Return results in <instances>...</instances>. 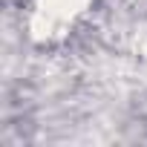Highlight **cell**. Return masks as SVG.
<instances>
[{
  "mask_svg": "<svg viewBox=\"0 0 147 147\" xmlns=\"http://www.w3.org/2000/svg\"><path fill=\"white\" fill-rule=\"evenodd\" d=\"M90 0H38L35 3V18H32V32L40 40L63 35L66 26H72Z\"/></svg>",
  "mask_w": 147,
  "mask_h": 147,
  "instance_id": "6da1fadb",
  "label": "cell"
}]
</instances>
